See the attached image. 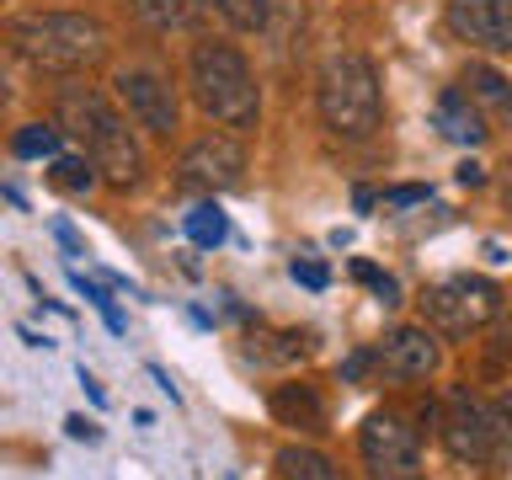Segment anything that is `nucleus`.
<instances>
[{
  "label": "nucleus",
  "mask_w": 512,
  "mask_h": 480,
  "mask_svg": "<svg viewBox=\"0 0 512 480\" xmlns=\"http://www.w3.org/2000/svg\"><path fill=\"white\" fill-rule=\"evenodd\" d=\"M496 422H502V432H507V438H512V390H502V395H496Z\"/></svg>",
  "instance_id": "a878e982"
},
{
  "label": "nucleus",
  "mask_w": 512,
  "mask_h": 480,
  "mask_svg": "<svg viewBox=\"0 0 512 480\" xmlns=\"http://www.w3.org/2000/svg\"><path fill=\"white\" fill-rule=\"evenodd\" d=\"M75 288H80V294H86V299L96 304V310H102L107 331H118V336H123V315H118V304H112L107 288H102V283H86V272H75Z\"/></svg>",
  "instance_id": "4be33fe9"
},
{
  "label": "nucleus",
  "mask_w": 512,
  "mask_h": 480,
  "mask_svg": "<svg viewBox=\"0 0 512 480\" xmlns=\"http://www.w3.org/2000/svg\"><path fill=\"white\" fill-rule=\"evenodd\" d=\"M432 123H438L443 139H454V144H480L486 139V118H480V107L464 91H443L438 107H432Z\"/></svg>",
  "instance_id": "ddd939ff"
},
{
  "label": "nucleus",
  "mask_w": 512,
  "mask_h": 480,
  "mask_svg": "<svg viewBox=\"0 0 512 480\" xmlns=\"http://www.w3.org/2000/svg\"><path fill=\"white\" fill-rule=\"evenodd\" d=\"M0 38H6L11 54H22L32 70H48V75H75L107 54V27L96 16H80V11L6 16Z\"/></svg>",
  "instance_id": "f257e3e1"
},
{
  "label": "nucleus",
  "mask_w": 512,
  "mask_h": 480,
  "mask_svg": "<svg viewBox=\"0 0 512 480\" xmlns=\"http://www.w3.org/2000/svg\"><path fill=\"white\" fill-rule=\"evenodd\" d=\"M134 11L144 16L150 27H160V32H176V27H187L192 22V0H134Z\"/></svg>",
  "instance_id": "f3484780"
},
{
  "label": "nucleus",
  "mask_w": 512,
  "mask_h": 480,
  "mask_svg": "<svg viewBox=\"0 0 512 480\" xmlns=\"http://www.w3.org/2000/svg\"><path fill=\"white\" fill-rule=\"evenodd\" d=\"M176 182L192 192H230L246 182V150L230 134H203L182 150V166H176Z\"/></svg>",
  "instance_id": "6e6552de"
},
{
  "label": "nucleus",
  "mask_w": 512,
  "mask_h": 480,
  "mask_svg": "<svg viewBox=\"0 0 512 480\" xmlns=\"http://www.w3.org/2000/svg\"><path fill=\"white\" fill-rule=\"evenodd\" d=\"M448 32L486 54H512V0H448Z\"/></svg>",
  "instance_id": "1a4fd4ad"
},
{
  "label": "nucleus",
  "mask_w": 512,
  "mask_h": 480,
  "mask_svg": "<svg viewBox=\"0 0 512 480\" xmlns=\"http://www.w3.org/2000/svg\"><path fill=\"white\" fill-rule=\"evenodd\" d=\"M352 278L374 288V294H379V304H400V283L390 278V272H379L374 262H352Z\"/></svg>",
  "instance_id": "412c9836"
},
{
  "label": "nucleus",
  "mask_w": 512,
  "mask_h": 480,
  "mask_svg": "<svg viewBox=\"0 0 512 480\" xmlns=\"http://www.w3.org/2000/svg\"><path fill=\"white\" fill-rule=\"evenodd\" d=\"M459 182H464V187H480V182H486V171H480L475 160H464V166H459Z\"/></svg>",
  "instance_id": "c85d7f7f"
},
{
  "label": "nucleus",
  "mask_w": 512,
  "mask_h": 480,
  "mask_svg": "<svg viewBox=\"0 0 512 480\" xmlns=\"http://www.w3.org/2000/svg\"><path fill=\"white\" fill-rule=\"evenodd\" d=\"M438 336H432L427 326H395L390 336L379 342L374 363L384 368L390 379H427L432 368H438Z\"/></svg>",
  "instance_id": "9b49d317"
},
{
  "label": "nucleus",
  "mask_w": 512,
  "mask_h": 480,
  "mask_svg": "<svg viewBox=\"0 0 512 480\" xmlns=\"http://www.w3.org/2000/svg\"><path fill=\"white\" fill-rule=\"evenodd\" d=\"M187 235H192V246H219V240L230 235L224 208H219V203H198V208L187 214Z\"/></svg>",
  "instance_id": "a211bd4d"
},
{
  "label": "nucleus",
  "mask_w": 512,
  "mask_h": 480,
  "mask_svg": "<svg viewBox=\"0 0 512 480\" xmlns=\"http://www.w3.org/2000/svg\"><path fill=\"white\" fill-rule=\"evenodd\" d=\"M272 416H278L283 427L310 432V438L326 432V406H320V395L310 384H278V390H272Z\"/></svg>",
  "instance_id": "f8f14e48"
},
{
  "label": "nucleus",
  "mask_w": 512,
  "mask_h": 480,
  "mask_svg": "<svg viewBox=\"0 0 512 480\" xmlns=\"http://www.w3.org/2000/svg\"><path fill=\"white\" fill-rule=\"evenodd\" d=\"M208 11H219L235 32H262L272 22V0H203Z\"/></svg>",
  "instance_id": "2eb2a0df"
},
{
  "label": "nucleus",
  "mask_w": 512,
  "mask_h": 480,
  "mask_svg": "<svg viewBox=\"0 0 512 480\" xmlns=\"http://www.w3.org/2000/svg\"><path fill=\"white\" fill-rule=\"evenodd\" d=\"M294 278L304 283V288H326L331 278H326V267H320V262H294Z\"/></svg>",
  "instance_id": "b1692460"
},
{
  "label": "nucleus",
  "mask_w": 512,
  "mask_h": 480,
  "mask_svg": "<svg viewBox=\"0 0 512 480\" xmlns=\"http://www.w3.org/2000/svg\"><path fill=\"white\" fill-rule=\"evenodd\" d=\"M459 91L470 96L475 107H491L496 118H512V80L502 70H491V64H470V70L459 75Z\"/></svg>",
  "instance_id": "4468645a"
},
{
  "label": "nucleus",
  "mask_w": 512,
  "mask_h": 480,
  "mask_svg": "<svg viewBox=\"0 0 512 480\" xmlns=\"http://www.w3.org/2000/svg\"><path fill=\"white\" fill-rule=\"evenodd\" d=\"M16 155H27V160H54L59 155V128H48V123H27L22 134H16Z\"/></svg>",
  "instance_id": "6ab92c4d"
},
{
  "label": "nucleus",
  "mask_w": 512,
  "mask_h": 480,
  "mask_svg": "<svg viewBox=\"0 0 512 480\" xmlns=\"http://www.w3.org/2000/svg\"><path fill=\"white\" fill-rule=\"evenodd\" d=\"M502 203L512 208V160H507V166H502Z\"/></svg>",
  "instance_id": "7c9ffc66"
},
{
  "label": "nucleus",
  "mask_w": 512,
  "mask_h": 480,
  "mask_svg": "<svg viewBox=\"0 0 512 480\" xmlns=\"http://www.w3.org/2000/svg\"><path fill=\"white\" fill-rule=\"evenodd\" d=\"M0 102H6V75H0Z\"/></svg>",
  "instance_id": "2f4dec72"
},
{
  "label": "nucleus",
  "mask_w": 512,
  "mask_h": 480,
  "mask_svg": "<svg viewBox=\"0 0 512 480\" xmlns=\"http://www.w3.org/2000/svg\"><path fill=\"white\" fill-rule=\"evenodd\" d=\"M315 102H320V123H326L336 139H368L384 123V91H379L374 59L331 54L320 64Z\"/></svg>",
  "instance_id": "20e7f679"
},
{
  "label": "nucleus",
  "mask_w": 512,
  "mask_h": 480,
  "mask_svg": "<svg viewBox=\"0 0 512 480\" xmlns=\"http://www.w3.org/2000/svg\"><path fill=\"white\" fill-rule=\"evenodd\" d=\"M54 235H59V246L70 251V256H86V251H80V240H75V230H70V224H54Z\"/></svg>",
  "instance_id": "cd10ccee"
},
{
  "label": "nucleus",
  "mask_w": 512,
  "mask_h": 480,
  "mask_svg": "<svg viewBox=\"0 0 512 480\" xmlns=\"http://www.w3.org/2000/svg\"><path fill=\"white\" fill-rule=\"evenodd\" d=\"M278 470L283 480H336V464L326 454H315V448H283Z\"/></svg>",
  "instance_id": "dca6fc26"
},
{
  "label": "nucleus",
  "mask_w": 512,
  "mask_h": 480,
  "mask_svg": "<svg viewBox=\"0 0 512 480\" xmlns=\"http://www.w3.org/2000/svg\"><path fill=\"white\" fill-rule=\"evenodd\" d=\"M64 432H70L75 443H96V438H102V432H96V422H86V416H70V422H64Z\"/></svg>",
  "instance_id": "393cba45"
},
{
  "label": "nucleus",
  "mask_w": 512,
  "mask_h": 480,
  "mask_svg": "<svg viewBox=\"0 0 512 480\" xmlns=\"http://www.w3.org/2000/svg\"><path fill=\"white\" fill-rule=\"evenodd\" d=\"M80 384H86V395L96 400V406H107V395H102V384H96V379L86 374V368H80Z\"/></svg>",
  "instance_id": "c756f323"
},
{
  "label": "nucleus",
  "mask_w": 512,
  "mask_h": 480,
  "mask_svg": "<svg viewBox=\"0 0 512 480\" xmlns=\"http://www.w3.org/2000/svg\"><path fill=\"white\" fill-rule=\"evenodd\" d=\"M358 448H363L368 480H427L416 432L400 422L395 411H374V416H368L363 432H358Z\"/></svg>",
  "instance_id": "0eeeda50"
},
{
  "label": "nucleus",
  "mask_w": 512,
  "mask_h": 480,
  "mask_svg": "<svg viewBox=\"0 0 512 480\" xmlns=\"http://www.w3.org/2000/svg\"><path fill=\"white\" fill-rule=\"evenodd\" d=\"M118 96L128 107V118L150 134H171L176 128V96H171V80L155 75V70H123L118 75Z\"/></svg>",
  "instance_id": "9d476101"
},
{
  "label": "nucleus",
  "mask_w": 512,
  "mask_h": 480,
  "mask_svg": "<svg viewBox=\"0 0 512 480\" xmlns=\"http://www.w3.org/2000/svg\"><path fill=\"white\" fill-rule=\"evenodd\" d=\"M187 86H192V102H198L214 123L224 128H256L262 118V91H256V75L240 48L230 43H198L187 59Z\"/></svg>",
  "instance_id": "7ed1b4c3"
},
{
  "label": "nucleus",
  "mask_w": 512,
  "mask_h": 480,
  "mask_svg": "<svg viewBox=\"0 0 512 480\" xmlns=\"http://www.w3.org/2000/svg\"><path fill=\"white\" fill-rule=\"evenodd\" d=\"M422 315L443 336H470L502 315V288L480 278V272H454V278H438L422 288Z\"/></svg>",
  "instance_id": "39448f33"
},
{
  "label": "nucleus",
  "mask_w": 512,
  "mask_h": 480,
  "mask_svg": "<svg viewBox=\"0 0 512 480\" xmlns=\"http://www.w3.org/2000/svg\"><path fill=\"white\" fill-rule=\"evenodd\" d=\"M427 198H432L427 187H390V192H379L384 208H411V203H427Z\"/></svg>",
  "instance_id": "5701e85b"
},
{
  "label": "nucleus",
  "mask_w": 512,
  "mask_h": 480,
  "mask_svg": "<svg viewBox=\"0 0 512 480\" xmlns=\"http://www.w3.org/2000/svg\"><path fill=\"white\" fill-rule=\"evenodd\" d=\"M496 352L512 358V310H502V326H496Z\"/></svg>",
  "instance_id": "bb28decb"
},
{
  "label": "nucleus",
  "mask_w": 512,
  "mask_h": 480,
  "mask_svg": "<svg viewBox=\"0 0 512 480\" xmlns=\"http://www.w3.org/2000/svg\"><path fill=\"white\" fill-rule=\"evenodd\" d=\"M59 118L80 144H86V160L102 171V182H112V187H134L139 182L144 155H139L134 134H128V123L118 118V107H112L102 91H86V86L64 91L59 96Z\"/></svg>",
  "instance_id": "f03ea898"
},
{
  "label": "nucleus",
  "mask_w": 512,
  "mask_h": 480,
  "mask_svg": "<svg viewBox=\"0 0 512 480\" xmlns=\"http://www.w3.org/2000/svg\"><path fill=\"white\" fill-rule=\"evenodd\" d=\"M443 443L459 464H480V470H496V464H507V454H512V438L502 432V422H496V411L480 406L464 384H454V390L443 395Z\"/></svg>",
  "instance_id": "423d86ee"
},
{
  "label": "nucleus",
  "mask_w": 512,
  "mask_h": 480,
  "mask_svg": "<svg viewBox=\"0 0 512 480\" xmlns=\"http://www.w3.org/2000/svg\"><path fill=\"white\" fill-rule=\"evenodd\" d=\"M54 187L86 192V187H96V166L91 160H75V155H54Z\"/></svg>",
  "instance_id": "aec40b11"
}]
</instances>
